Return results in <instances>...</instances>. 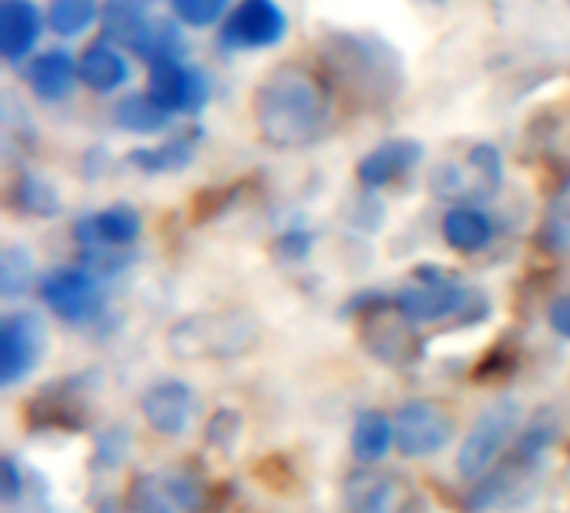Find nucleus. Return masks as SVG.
Listing matches in <instances>:
<instances>
[{"instance_id":"10","label":"nucleus","mask_w":570,"mask_h":513,"mask_svg":"<svg viewBox=\"0 0 570 513\" xmlns=\"http://www.w3.org/2000/svg\"><path fill=\"white\" fill-rule=\"evenodd\" d=\"M337 70L351 80H364L374 90H391L401 77V60L384 40L347 33L337 43Z\"/></svg>"},{"instance_id":"32","label":"nucleus","mask_w":570,"mask_h":513,"mask_svg":"<svg viewBox=\"0 0 570 513\" xmlns=\"http://www.w3.org/2000/svg\"><path fill=\"white\" fill-rule=\"evenodd\" d=\"M144 3H147V7H150V3H157V0H144Z\"/></svg>"},{"instance_id":"30","label":"nucleus","mask_w":570,"mask_h":513,"mask_svg":"<svg viewBox=\"0 0 570 513\" xmlns=\"http://www.w3.org/2000/svg\"><path fill=\"white\" fill-rule=\"evenodd\" d=\"M3 501H17V491H20V474H17V464L7 457L3 461Z\"/></svg>"},{"instance_id":"33","label":"nucleus","mask_w":570,"mask_h":513,"mask_svg":"<svg viewBox=\"0 0 570 513\" xmlns=\"http://www.w3.org/2000/svg\"><path fill=\"white\" fill-rule=\"evenodd\" d=\"M438 3H444V0H438Z\"/></svg>"},{"instance_id":"7","label":"nucleus","mask_w":570,"mask_h":513,"mask_svg":"<svg viewBox=\"0 0 570 513\" xmlns=\"http://www.w3.org/2000/svg\"><path fill=\"white\" fill-rule=\"evenodd\" d=\"M394 431H397L401 454L414 457V461H424V457L441 454L451 444L454 417L438 401H407L394 417Z\"/></svg>"},{"instance_id":"29","label":"nucleus","mask_w":570,"mask_h":513,"mask_svg":"<svg viewBox=\"0 0 570 513\" xmlns=\"http://www.w3.org/2000/svg\"><path fill=\"white\" fill-rule=\"evenodd\" d=\"M548 320L554 327V334H561L564 341H570V294L568 297H558L548 310Z\"/></svg>"},{"instance_id":"28","label":"nucleus","mask_w":570,"mask_h":513,"mask_svg":"<svg viewBox=\"0 0 570 513\" xmlns=\"http://www.w3.org/2000/svg\"><path fill=\"white\" fill-rule=\"evenodd\" d=\"M230 0H170L174 17L187 27H210L214 20L224 17Z\"/></svg>"},{"instance_id":"24","label":"nucleus","mask_w":570,"mask_h":513,"mask_svg":"<svg viewBox=\"0 0 570 513\" xmlns=\"http://www.w3.org/2000/svg\"><path fill=\"white\" fill-rule=\"evenodd\" d=\"M170 117L174 114L164 110L147 90L144 93H127L114 107V120L120 124V130H130V134H160V130H167Z\"/></svg>"},{"instance_id":"20","label":"nucleus","mask_w":570,"mask_h":513,"mask_svg":"<svg viewBox=\"0 0 570 513\" xmlns=\"http://www.w3.org/2000/svg\"><path fill=\"white\" fill-rule=\"evenodd\" d=\"M404 324H411V320L397 310V304H394V314L374 310V314L367 317V324H364V341H367L371 354H377V357L387 361V364H404V361H411V354H407L404 347H407V344L414 347V334H411Z\"/></svg>"},{"instance_id":"25","label":"nucleus","mask_w":570,"mask_h":513,"mask_svg":"<svg viewBox=\"0 0 570 513\" xmlns=\"http://www.w3.org/2000/svg\"><path fill=\"white\" fill-rule=\"evenodd\" d=\"M10 204H13V210H20L27 217H53L60 210L57 190L33 174L17 177V184L10 187Z\"/></svg>"},{"instance_id":"16","label":"nucleus","mask_w":570,"mask_h":513,"mask_svg":"<svg viewBox=\"0 0 570 513\" xmlns=\"http://www.w3.org/2000/svg\"><path fill=\"white\" fill-rule=\"evenodd\" d=\"M43 17L33 0H3L0 3V53L3 60L17 63L23 60L37 37H40Z\"/></svg>"},{"instance_id":"6","label":"nucleus","mask_w":570,"mask_h":513,"mask_svg":"<svg viewBox=\"0 0 570 513\" xmlns=\"http://www.w3.org/2000/svg\"><path fill=\"white\" fill-rule=\"evenodd\" d=\"M474 304H478V294L468 284H461L454 277H441V274L414 280L397 294V310L411 324H441Z\"/></svg>"},{"instance_id":"27","label":"nucleus","mask_w":570,"mask_h":513,"mask_svg":"<svg viewBox=\"0 0 570 513\" xmlns=\"http://www.w3.org/2000/svg\"><path fill=\"white\" fill-rule=\"evenodd\" d=\"M27 284H30V250L13 244L0 257V290L3 297H17L27 290Z\"/></svg>"},{"instance_id":"19","label":"nucleus","mask_w":570,"mask_h":513,"mask_svg":"<svg viewBox=\"0 0 570 513\" xmlns=\"http://www.w3.org/2000/svg\"><path fill=\"white\" fill-rule=\"evenodd\" d=\"M197 144H200V127H190V130H180V134L167 137L157 147L134 150L127 157V164L137 167V170H144V174H174V170H184L194 160Z\"/></svg>"},{"instance_id":"5","label":"nucleus","mask_w":570,"mask_h":513,"mask_svg":"<svg viewBox=\"0 0 570 513\" xmlns=\"http://www.w3.org/2000/svg\"><path fill=\"white\" fill-rule=\"evenodd\" d=\"M40 300L63 324H90L104 310V287L90 270L57 267L40 280Z\"/></svg>"},{"instance_id":"4","label":"nucleus","mask_w":570,"mask_h":513,"mask_svg":"<svg viewBox=\"0 0 570 513\" xmlns=\"http://www.w3.org/2000/svg\"><path fill=\"white\" fill-rule=\"evenodd\" d=\"M287 33V13L277 0H240L220 23L217 43L224 50H267Z\"/></svg>"},{"instance_id":"2","label":"nucleus","mask_w":570,"mask_h":513,"mask_svg":"<svg viewBox=\"0 0 570 513\" xmlns=\"http://www.w3.org/2000/svg\"><path fill=\"white\" fill-rule=\"evenodd\" d=\"M261 324L244 310H207L177 320L167 331V347L180 361H234L254 351Z\"/></svg>"},{"instance_id":"9","label":"nucleus","mask_w":570,"mask_h":513,"mask_svg":"<svg viewBox=\"0 0 570 513\" xmlns=\"http://www.w3.org/2000/svg\"><path fill=\"white\" fill-rule=\"evenodd\" d=\"M147 93L170 114H197L207 107L210 83L197 67L180 60H157L147 73Z\"/></svg>"},{"instance_id":"13","label":"nucleus","mask_w":570,"mask_h":513,"mask_svg":"<svg viewBox=\"0 0 570 513\" xmlns=\"http://www.w3.org/2000/svg\"><path fill=\"white\" fill-rule=\"evenodd\" d=\"M197 494L180 477H160V474H140L127 487L124 513H194Z\"/></svg>"},{"instance_id":"22","label":"nucleus","mask_w":570,"mask_h":513,"mask_svg":"<svg viewBox=\"0 0 570 513\" xmlns=\"http://www.w3.org/2000/svg\"><path fill=\"white\" fill-rule=\"evenodd\" d=\"M444 240L461 254H478L491 244L494 224L481 207H451L441 220Z\"/></svg>"},{"instance_id":"8","label":"nucleus","mask_w":570,"mask_h":513,"mask_svg":"<svg viewBox=\"0 0 570 513\" xmlns=\"http://www.w3.org/2000/svg\"><path fill=\"white\" fill-rule=\"evenodd\" d=\"M43 344L47 331L37 314H7L0 324V384L13 387L17 381H23L37 367Z\"/></svg>"},{"instance_id":"23","label":"nucleus","mask_w":570,"mask_h":513,"mask_svg":"<svg viewBox=\"0 0 570 513\" xmlns=\"http://www.w3.org/2000/svg\"><path fill=\"white\" fill-rule=\"evenodd\" d=\"M391 447H397V431L394 421L381 411H367L357 417L354 434H351V454L361 464H377L391 454Z\"/></svg>"},{"instance_id":"17","label":"nucleus","mask_w":570,"mask_h":513,"mask_svg":"<svg viewBox=\"0 0 570 513\" xmlns=\"http://www.w3.org/2000/svg\"><path fill=\"white\" fill-rule=\"evenodd\" d=\"M23 80L33 97L50 103V100H63L80 80V73H77V60L67 50H43L27 63Z\"/></svg>"},{"instance_id":"12","label":"nucleus","mask_w":570,"mask_h":513,"mask_svg":"<svg viewBox=\"0 0 570 513\" xmlns=\"http://www.w3.org/2000/svg\"><path fill=\"white\" fill-rule=\"evenodd\" d=\"M347 513H404L407 487L387 471H354L344 484Z\"/></svg>"},{"instance_id":"3","label":"nucleus","mask_w":570,"mask_h":513,"mask_svg":"<svg viewBox=\"0 0 570 513\" xmlns=\"http://www.w3.org/2000/svg\"><path fill=\"white\" fill-rule=\"evenodd\" d=\"M518 424H521V407H518V401L501 397V401H494L491 407H484V414L474 421L471 434H468L464 444H461L458 471H461L468 481L484 477V474L498 464V457L504 454V447L514 441Z\"/></svg>"},{"instance_id":"26","label":"nucleus","mask_w":570,"mask_h":513,"mask_svg":"<svg viewBox=\"0 0 570 513\" xmlns=\"http://www.w3.org/2000/svg\"><path fill=\"white\" fill-rule=\"evenodd\" d=\"M97 20V0H50L47 23L60 37H80Z\"/></svg>"},{"instance_id":"15","label":"nucleus","mask_w":570,"mask_h":513,"mask_svg":"<svg viewBox=\"0 0 570 513\" xmlns=\"http://www.w3.org/2000/svg\"><path fill=\"white\" fill-rule=\"evenodd\" d=\"M73 237L83 244V247H97V250H107V247H127L140 237V214L134 207H107V210H97L83 220H77L73 227Z\"/></svg>"},{"instance_id":"18","label":"nucleus","mask_w":570,"mask_h":513,"mask_svg":"<svg viewBox=\"0 0 570 513\" xmlns=\"http://www.w3.org/2000/svg\"><path fill=\"white\" fill-rule=\"evenodd\" d=\"M77 73H80V83H83L87 90H94V93H114V90H120V87L127 83L130 63H127V57H124L114 43L97 40V43H90V47L80 53Z\"/></svg>"},{"instance_id":"14","label":"nucleus","mask_w":570,"mask_h":513,"mask_svg":"<svg viewBox=\"0 0 570 513\" xmlns=\"http://www.w3.org/2000/svg\"><path fill=\"white\" fill-rule=\"evenodd\" d=\"M424 157V147L421 140H411V137H394V140H384L377 144L371 154L361 157L357 164V180L361 187L367 190H377V187H387L394 184L397 177L411 174Z\"/></svg>"},{"instance_id":"11","label":"nucleus","mask_w":570,"mask_h":513,"mask_svg":"<svg viewBox=\"0 0 570 513\" xmlns=\"http://www.w3.org/2000/svg\"><path fill=\"white\" fill-rule=\"evenodd\" d=\"M140 411H144V421L150 431H157L164 437H177L190 427V421L197 414V397H194V387L184 381H160V384L147 387Z\"/></svg>"},{"instance_id":"31","label":"nucleus","mask_w":570,"mask_h":513,"mask_svg":"<svg viewBox=\"0 0 570 513\" xmlns=\"http://www.w3.org/2000/svg\"><path fill=\"white\" fill-rule=\"evenodd\" d=\"M554 217H558L561 227H568L570 230V177L561 184V190H558V197H554Z\"/></svg>"},{"instance_id":"1","label":"nucleus","mask_w":570,"mask_h":513,"mask_svg":"<svg viewBox=\"0 0 570 513\" xmlns=\"http://www.w3.org/2000/svg\"><path fill=\"white\" fill-rule=\"evenodd\" d=\"M250 114L264 144L277 150H301L324 134L331 120V100L311 70L277 67L257 83Z\"/></svg>"},{"instance_id":"21","label":"nucleus","mask_w":570,"mask_h":513,"mask_svg":"<svg viewBox=\"0 0 570 513\" xmlns=\"http://www.w3.org/2000/svg\"><path fill=\"white\" fill-rule=\"evenodd\" d=\"M100 27H104L107 43L137 50L140 40L147 37V30L154 27V17L147 13L144 0H107L104 13H100Z\"/></svg>"}]
</instances>
